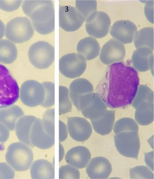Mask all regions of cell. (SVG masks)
I'll return each instance as SVG.
<instances>
[{"mask_svg": "<svg viewBox=\"0 0 154 179\" xmlns=\"http://www.w3.org/2000/svg\"><path fill=\"white\" fill-rule=\"evenodd\" d=\"M91 157L90 152L86 147L78 146L70 149L66 153L67 163L78 168H85Z\"/></svg>", "mask_w": 154, "mask_h": 179, "instance_id": "obj_19", "label": "cell"}, {"mask_svg": "<svg viewBox=\"0 0 154 179\" xmlns=\"http://www.w3.org/2000/svg\"><path fill=\"white\" fill-rule=\"evenodd\" d=\"M67 127L71 137L79 142H84L89 139L92 132L90 123L80 117H69L67 118Z\"/></svg>", "mask_w": 154, "mask_h": 179, "instance_id": "obj_14", "label": "cell"}, {"mask_svg": "<svg viewBox=\"0 0 154 179\" xmlns=\"http://www.w3.org/2000/svg\"><path fill=\"white\" fill-rule=\"evenodd\" d=\"M59 93L60 115L71 111L72 104L69 98L68 88L65 86H60Z\"/></svg>", "mask_w": 154, "mask_h": 179, "instance_id": "obj_31", "label": "cell"}, {"mask_svg": "<svg viewBox=\"0 0 154 179\" xmlns=\"http://www.w3.org/2000/svg\"><path fill=\"white\" fill-rule=\"evenodd\" d=\"M45 91L42 84L33 80L23 82L20 90L19 96L22 103L29 107L41 105L44 98Z\"/></svg>", "mask_w": 154, "mask_h": 179, "instance_id": "obj_10", "label": "cell"}, {"mask_svg": "<svg viewBox=\"0 0 154 179\" xmlns=\"http://www.w3.org/2000/svg\"><path fill=\"white\" fill-rule=\"evenodd\" d=\"M20 88L9 70L0 64V108L13 105L19 98Z\"/></svg>", "mask_w": 154, "mask_h": 179, "instance_id": "obj_4", "label": "cell"}, {"mask_svg": "<svg viewBox=\"0 0 154 179\" xmlns=\"http://www.w3.org/2000/svg\"><path fill=\"white\" fill-rule=\"evenodd\" d=\"M30 139L33 147L42 149L52 147L54 144V138L47 134L42 125L41 119L36 118L31 128Z\"/></svg>", "mask_w": 154, "mask_h": 179, "instance_id": "obj_18", "label": "cell"}, {"mask_svg": "<svg viewBox=\"0 0 154 179\" xmlns=\"http://www.w3.org/2000/svg\"><path fill=\"white\" fill-rule=\"evenodd\" d=\"M59 162H60L63 158L64 154V148L62 145L59 143Z\"/></svg>", "mask_w": 154, "mask_h": 179, "instance_id": "obj_42", "label": "cell"}, {"mask_svg": "<svg viewBox=\"0 0 154 179\" xmlns=\"http://www.w3.org/2000/svg\"><path fill=\"white\" fill-rule=\"evenodd\" d=\"M17 47L14 43L7 39L0 40V63L10 64L16 59Z\"/></svg>", "mask_w": 154, "mask_h": 179, "instance_id": "obj_27", "label": "cell"}, {"mask_svg": "<svg viewBox=\"0 0 154 179\" xmlns=\"http://www.w3.org/2000/svg\"><path fill=\"white\" fill-rule=\"evenodd\" d=\"M5 159L7 162L15 171H24L30 167L33 161V155L28 146L17 142L9 146Z\"/></svg>", "mask_w": 154, "mask_h": 179, "instance_id": "obj_2", "label": "cell"}, {"mask_svg": "<svg viewBox=\"0 0 154 179\" xmlns=\"http://www.w3.org/2000/svg\"><path fill=\"white\" fill-rule=\"evenodd\" d=\"M54 9L52 1L37 7L31 13L33 28L39 33L46 35L54 30Z\"/></svg>", "mask_w": 154, "mask_h": 179, "instance_id": "obj_3", "label": "cell"}, {"mask_svg": "<svg viewBox=\"0 0 154 179\" xmlns=\"http://www.w3.org/2000/svg\"><path fill=\"white\" fill-rule=\"evenodd\" d=\"M77 53L83 56L86 60H92L99 55L100 46L94 38L88 36L81 39L78 43Z\"/></svg>", "mask_w": 154, "mask_h": 179, "instance_id": "obj_22", "label": "cell"}, {"mask_svg": "<svg viewBox=\"0 0 154 179\" xmlns=\"http://www.w3.org/2000/svg\"><path fill=\"white\" fill-rule=\"evenodd\" d=\"M138 126L133 119L129 118H124L119 119L115 123L114 132L115 134L126 131L138 132Z\"/></svg>", "mask_w": 154, "mask_h": 179, "instance_id": "obj_30", "label": "cell"}, {"mask_svg": "<svg viewBox=\"0 0 154 179\" xmlns=\"http://www.w3.org/2000/svg\"><path fill=\"white\" fill-rule=\"evenodd\" d=\"M97 1L95 0H76L75 8L83 17L85 21L92 13L96 11Z\"/></svg>", "mask_w": 154, "mask_h": 179, "instance_id": "obj_32", "label": "cell"}, {"mask_svg": "<svg viewBox=\"0 0 154 179\" xmlns=\"http://www.w3.org/2000/svg\"><path fill=\"white\" fill-rule=\"evenodd\" d=\"M85 21L75 7L69 5L60 6L59 25L64 30L73 32L78 30Z\"/></svg>", "mask_w": 154, "mask_h": 179, "instance_id": "obj_12", "label": "cell"}, {"mask_svg": "<svg viewBox=\"0 0 154 179\" xmlns=\"http://www.w3.org/2000/svg\"><path fill=\"white\" fill-rule=\"evenodd\" d=\"M125 55L123 44L114 39H112L103 46L100 57L103 63L109 65L122 61Z\"/></svg>", "mask_w": 154, "mask_h": 179, "instance_id": "obj_13", "label": "cell"}, {"mask_svg": "<svg viewBox=\"0 0 154 179\" xmlns=\"http://www.w3.org/2000/svg\"><path fill=\"white\" fill-rule=\"evenodd\" d=\"M80 177L79 170L72 165H63L59 169V179H79Z\"/></svg>", "mask_w": 154, "mask_h": 179, "instance_id": "obj_36", "label": "cell"}, {"mask_svg": "<svg viewBox=\"0 0 154 179\" xmlns=\"http://www.w3.org/2000/svg\"><path fill=\"white\" fill-rule=\"evenodd\" d=\"M54 48L48 42L39 41L32 44L29 48V60L35 68L39 69L49 67L54 60Z\"/></svg>", "mask_w": 154, "mask_h": 179, "instance_id": "obj_7", "label": "cell"}, {"mask_svg": "<svg viewBox=\"0 0 154 179\" xmlns=\"http://www.w3.org/2000/svg\"><path fill=\"white\" fill-rule=\"evenodd\" d=\"M24 115L22 109L16 105H12L0 109V122L11 131L15 129L18 120Z\"/></svg>", "mask_w": 154, "mask_h": 179, "instance_id": "obj_21", "label": "cell"}, {"mask_svg": "<svg viewBox=\"0 0 154 179\" xmlns=\"http://www.w3.org/2000/svg\"><path fill=\"white\" fill-rule=\"evenodd\" d=\"M154 29L153 27L142 28L136 33L134 44L136 49L146 47L153 51L154 49Z\"/></svg>", "mask_w": 154, "mask_h": 179, "instance_id": "obj_28", "label": "cell"}, {"mask_svg": "<svg viewBox=\"0 0 154 179\" xmlns=\"http://www.w3.org/2000/svg\"><path fill=\"white\" fill-rule=\"evenodd\" d=\"M32 179H54V168L50 162L44 159L34 161L30 169Z\"/></svg>", "mask_w": 154, "mask_h": 179, "instance_id": "obj_23", "label": "cell"}, {"mask_svg": "<svg viewBox=\"0 0 154 179\" xmlns=\"http://www.w3.org/2000/svg\"><path fill=\"white\" fill-rule=\"evenodd\" d=\"M108 65L96 87V93L111 109L131 104L139 85L137 71L122 61Z\"/></svg>", "mask_w": 154, "mask_h": 179, "instance_id": "obj_1", "label": "cell"}, {"mask_svg": "<svg viewBox=\"0 0 154 179\" xmlns=\"http://www.w3.org/2000/svg\"><path fill=\"white\" fill-rule=\"evenodd\" d=\"M148 1L146 5L145 11L146 17L151 22L153 23V2Z\"/></svg>", "mask_w": 154, "mask_h": 179, "instance_id": "obj_39", "label": "cell"}, {"mask_svg": "<svg viewBox=\"0 0 154 179\" xmlns=\"http://www.w3.org/2000/svg\"><path fill=\"white\" fill-rule=\"evenodd\" d=\"M5 26L4 23L0 20V39L3 38L5 33Z\"/></svg>", "mask_w": 154, "mask_h": 179, "instance_id": "obj_43", "label": "cell"}, {"mask_svg": "<svg viewBox=\"0 0 154 179\" xmlns=\"http://www.w3.org/2000/svg\"><path fill=\"white\" fill-rule=\"evenodd\" d=\"M86 30L89 35L100 38L108 34L111 24L108 15L102 11H96L91 14L85 20Z\"/></svg>", "mask_w": 154, "mask_h": 179, "instance_id": "obj_11", "label": "cell"}, {"mask_svg": "<svg viewBox=\"0 0 154 179\" xmlns=\"http://www.w3.org/2000/svg\"><path fill=\"white\" fill-rule=\"evenodd\" d=\"M115 119V111L107 109L101 116L91 121L96 132L101 135H105L112 131Z\"/></svg>", "mask_w": 154, "mask_h": 179, "instance_id": "obj_25", "label": "cell"}, {"mask_svg": "<svg viewBox=\"0 0 154 179\" xmlns=\"http://www.w3.org/2000/svg\"><path fill=\"white\" fill-rule=\"evenodd\" d=\"M114 140L116 148L121 155L137 159L140 146L138 132H120L115 134Z\"/></svg>", "mask_w": 154, "mask_h": 179, "instance_id": "obj_8", "label": "cell"}, {"mask_svg": "<svg viewBox=\"0 0 154 179\" xmlns=\"http://www.w3.org/2000/svg\"><path fill=\"white\" fill-rule=\"evenodd\" d=\"M10 135L8 129L0 122V143H5L8 140Z\"/></svg>", "mask_w": 154, "mask_h": 179, "instance_id": "obj_41", "label": "cell"}, {"mask_svg": "<svg viewBox=\"0 0 154 179\" xmlns=\"http://www.w3.org/2000/svg\"><path fill=\"white\" fill-rule=\"evenodd\" d=\"M69 96L72 102L77 108L78 99L81 96L93 92V87L91 83L84 78H79L73 80L70 84Z\"/></svg>", "mask_w": 154, "mask_h": 179, "instance_id": "obj_24", "label": "cell"}, {"mask_svg": "<svg viewBox=\"0 0 154 179\" xmlns=\"http://www.w3.org/2000/svg\"><path fill=\"white\" fill-rule=\"evenodd\" d=\"M149 48L143 47L137 49L133 53L131 58L133 67L140 72L150 70L153 75V53Z\"/></svg>", "mask_w": 154, "mask_h": 179, "instance_id": "obj_16", "label": "cell"}, {"mask_svg": "<svg viewBox=\"0 0 154 179\" xmlns=\"http://www.w3.org/2000/svg\"><path fill=\"white\" fill-rule=\"evenodd\" d=\"M135 118L139 124L146 126L151 123L154 119L153 102L144 101L135 108Z\"/></svg>", "mask_w": 154, "mask_h": 179, "instance_id": "obj_26", "label": "cell"}, {"mask_svg": "<svg viewBox=\"0 0 154 179\" xmlns=\"http://www.w3.org/2000/svg\"><path fill=\"white\" fill-rule=\"evenodd\" d=\"M137 27L129 20L116 22L111 27L110 33L115 39L124 44L132 42L137 32Z\"/></svg>", "mask_w": 154, "mask_h": 179, "instance_id": "obj_15", "label": "cell"}, {"mask_svg": "<svg viewBox=\"0 0 154 179\" xmlns=\"http://www.w3.org/2000/svg\"><path fill=\"white\" fill-rule=\"evenodd\" d=\"M43 129L48 135L54 138V109L47 110L41 119Z\"/></svg>", "mask_w": 154, "mask_h": 179, "instance_id": "obj_33", "label": "cell"}, {"mask_svg": "<svg viewBox=\"0 0 154 179\" xmlns=\"http://www.w3.org/2000/svg\"><path fill=\"white\" fill-rule=\"evenodd\" d=\"M153 92L145 85H139L137 90L131 104L135 108L141 102L144 101H154Z\"/></svg>", "mask_w": 154, "mask_h": 179, "instance_id": "obj_29", "label": "cell"}, {"mask_svg": "<svg viewBox=\"0 0 154 179\" xmlns=\"http://www.w3.org/2000/svg\"><path fill=\"white\" fill-rule=\"evenodd\" d=\"M22 1H0V8L8 12L14 11L20 6Z\"/></svg>", "mask_w": 154, "mask_h": 179, "instance_id": "obj_38", "label": "cell"}, {"mask_svg": "<svg viewBox=\"0 0 154 179\" xmlns=\"http://www.w3.org/2000/svg\"><path fill=\"white\" fill-rule=\"evenodd\" d=\"M34 33L30 20L26 17H18L10 20L6 24L5 36L12 42L21 43L29 40Z\"/></svg>", "mask_w": 154, "mask_h": 179, "instance_id": "obj_6", "label": "cell"}, {"mask_svg": "<svg viewBox=\"0 0 154 179\" xmlns=\"http://www.w3.org/2000/svg\"><path fill=\"white\" fill-rule=\"evenodd\" d=\"M86 68V60L78 53L67 54L61 57L59 61L60 71L68 78L79 77L85 72Z\"/></svg>", "mask_w": 154, "mask_h": 179, "instance_id": "obj_9", "label": "cell"}, {"mask_svg": "<svg viewBox=\"0 0 154 179\" xmlns=\"http://www.w3.org/2000/svg\"><path fill=\"white\" fill-rule=\"evenodd\" d=\"M131 179H153V173L147 167L136 166L130 169Z\"/></svg>", "mask_w": 154, "mask_h": 179, "instance_id": "obj_35", "label": "cell"}, {"mask_svg": "<svg viewBox=\"0 0 154 179\" xmlns=\"http://www.w3.org/2000/svg\"><path fill=\"white\" fill-rule=\"evenodd\" d=\"M45 91L44 101L40 105L48 108L54 104V84L50 82H45L42 83Z\"/></svg>", "mask_w": 154, "mask_h": 179, "instance_id": "obj_34", "label": "cell"}, {"mask_svg": "<svg viewBox=\"0 0 154 179\" xmlns=\"http://www.w3.org/2000/svg\"><path fill=\"white\" fill-rule=\"evenodd\" d=\"M59 141L62 142L65 140L67 137V130L65 124L60 120L59 121Z\"/></svg>", "mask_w": 154, "mask_h": 179, "instance_id": "obj_40", "label": "cell"}, {"mask_svg": "<svg viewBox=\"0 0 154 179\" xmlns=\"http://www.w3.org/2000/svg\"><path fill=\"white\" fill-rule=\"evenodd\" d=\"M51 0H26L23 2L22 8L24 13L29 17L32 12L37 7L49 3Z\"/></svg>", "mask_w": 154, "mask_h": 179, "instance_id": "obj_37", "label": "cell"}, {"mask_svg": "<svg viewBox=\"0 0 154 179\" xmlns=\"http://www.w3.org/2000/svg\"><path fill=\"white\" fill-rule=\"evenodd\" d=\"M0 178L2 179V176H1V174L0 170Z\"/></svg>", "mask_w": 154, "mask_h": 179, "instance_id": "obj_44", "label": "cell"}, {"mask_svg": "<svg viewBox=\"0 0 154 179\" xmlns=\"http://www.w3.org/2000/svg\"><path fill=\"white\" fill-rule=\"evenodd\" d=\"M107 106L99 95L93 92L81 96L78 101V111L91 121L102 115L107 110Z\"/></svg>", "mask_w": 154, "mask_h": 179, "instance_id": "obj_5", "label": "cell"}, {"mask_svg": "<svg viewBox=\"0 0 154 179\" xmlns=\"http://www.w3.org/2000/svg\"><path fill=\"white\" fill-rule=\"evenodd\" d=\"M36 118L32 115H23L18 120L16 124V133L19 140L31 147L33 146L30 141V133Z\"/></svg>", "mask_w": 154, "mask_h": 179, "instance_id": "obj_20", "label": "cell"}, {"mask_svg": "<svg viewBox=\"0 0 154 179\" xmlns=\"http://www.w3.org/2000/svg\"><path fill=\"white\" fill-rule=\"evenodd\" d=\"M112 171L111 163L103 157L92 159L86 168V172L91 179H107Z\"/></svg>", "mask_w": 154, "mask_h": 179, "instance_id": "obj_17", "label": "cell"}]
</instances>
